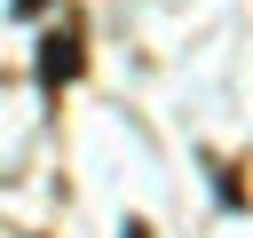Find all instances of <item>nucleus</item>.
I'll return each mask as SVG.
<instances>
[{"mask_svg":"<svg viewBox=\"0 0 253 238\" xmlns=\"http://www.w3.org/2000/svg\"><path fill=\"white\" fill-rule=\"evenodd\" d=\"M87 71V32H79V16H63L47 40H40V87L55 95V87H71Z\"/></svg>","mask_w":253,"mask_h":238,"instance_id":"obj_1","label":"nucleus"},{"mask_svg":"<svg viewBox=\"0 0 253 238\" xmlns=\"http://www.w3.org/2000/svg\"><path fill=\"white\" fill-rule=\"evenodd\" d=\"M119 238H150V222H119Z\"/></svg>","mask_w":253,"mask_h":238,"instance_id":"obj_2","label":"nucleus"}]
</instances>
